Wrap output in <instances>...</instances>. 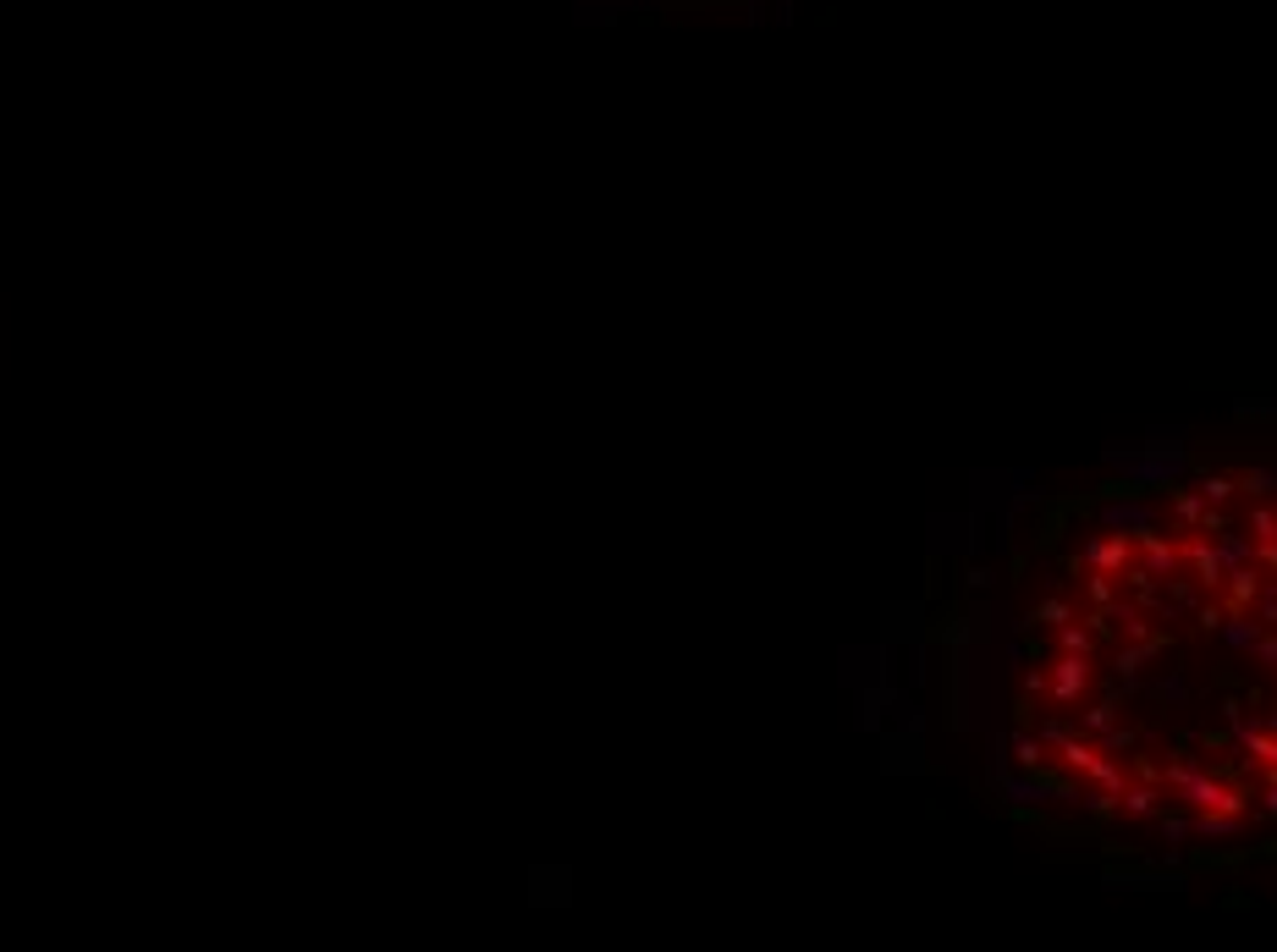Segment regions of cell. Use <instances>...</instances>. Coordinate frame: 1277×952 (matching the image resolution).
Instances as JSON below:
<instances>
[{
	"label": "cell",
	"instance_id": "277c9868",
	"mask_svg": "<svg viewBox=\"0 0 1277 952\" xmlns=\"http://www.w3.org/2000/svg\"><path fill=\"white\" fill-rule=\"evenodd\" d=\"M1101 524H1107V534H1140V528H1151L1157 524V512L1145 507V501H1129V495H1112V501H1101Z\"/></svg>",
	"mask_w": 1277,
	"mask_h": 952
},
{
	"label": "cell",
	"instance_id": "4fadbf2b",
	"mask_svg": "<svg viewBox=\"0 0 1277 952\" xmlns=\"http://www.w3.org/2000/svg\"><path fill=\"white\" fill-rule=\"evenodd\" d=\"M1195 491L1206 495V501H1228V495L1239 491V479H1228V474H1206L1200 485H1195Z\"/></svg>",
	"mask_w": 1277,
	"mask_h": 952
},
{
	"label": "cell",
	"instance_id": "9a60e30c",
	"mask_svg": "<svg viewBox=\"0 0 1277 952\" xmlns=\"http://www.w3.org/2000/svg\"><path fill=\"white\" fill-rule=\"evenodd\" d=\"M1040 622H1046V628H1063V622H1073V606L1069 600H1040Z\"/></svg>",
	"mask_w": 1277,
	"mask_h": 952
},
{
	"label": "cell",
	"instance_id": "7a4b0ae2",
	"mask_svg": "<svg viewBox=\"0 0 1277 952\" xmlns=\"http://www.w3.org/2000/svg\"><path fill=\"white\" fill-rule=\"evenodd\" d=\"M1129 556H1134V540L1129 534H1096L1085 545V573H1107V579H1124Z\"/></svg>",
	"mask_w": 1277,
	"mask_h": 952
},
{
	"label": "cell",
	"instance_id": "52a82bcc",
	"mask_svg": "<svg viewBox=\"0 0 1277 952\" xmlns=\"http://www.w3.org/2000/svg\"><path fill=\"white\" fill-rule=\"evenodd\" d=\"M1261 633H1266V628L1256 622V612H1233V617L1223 622V639H1228L1233 650H1256V639H1261Z\"/></svg>",
	"mask_w": 1277,
	"mask_h": 952
},
{
	"label": "cell",
	"instance_id": "7c38bea8",
	"mask_svg": "<svg viewBox=\"0 0 1277 952\" xmlns=\"http://www.w3.org/2000/svg\"><path fill=\"white\" fill-rule=\"evenodd\" d=\"M1112 721H1118V705H1090V715H1085V732L1090 738H1101V732H1112Z\"/></svg>",
	"mask_w": 1277,
	"mask_h": 952
},
{
	"label": "cell",
	"instance_id": "e0dca14e",
	"mask_svg": "<svg viewBox=\"0 0 1277 952\" xmlns=\"http://www.w3.org/2000/svg\"><path fill=\"white\" fill-rule=\"evenodd\" d=\"M1013 754L1019 766H1040V738H1013Z\"/></svg>",
	"mask_w": 1277,
	"mask_h": 952
},
{
	"label": "cell",
	"instance_id": "d6986e66",
	"mask_svg": "<svg viewBox=\"0 0 1277 952\" xmlns=\"http://www.w3.org/2000/svg\"><path fill=\"white\" fill-rule=\"evenodd\" d=\"M1261 809L1277 815V771H1266V782H1261Z\"/></svg>",
	"mask_w": 1277,
	"mask_h": 952
},
{
	"label": "cell",
	"instance_id": "8992f818",
	"mask_svg": "<svg viewBox=\"0 0 1277 952\" xmlns=\"http://www.w3.org/2000/svg\"><path fill=\"white\" fill-rule=\"evenodd\" d=\"M1261 595V573L1256 567H1228L1223 573V606L1228 612H1250Z\"/></svg>",
	"mask_w": 1277,
	"mask_h": 952
},
{
	"label": "cell",
	"instance_id": "3957f363",
	"mask_svg": "<svg viewBox=\"0 0 1277 952\" xmlns=\"http://www.w3.org/2000/svg\"><path fill=\"white\" fill-rule=\"evenodd\" d=\"M1112 468H1124L1134 485H1157V479H1173L1178 468H1184V458L1178 452H1167V458H1157V452H1112Z\"/></svg>",
	"mask_w": 1277,
	"mask_h": 952
},
{
	"label": "cell",
	"instance_id": "9c48e42d",
	"mask_svg": "<svg viewBox=\"0 0 1277 952\" xmlns=\"http://www.w3.org/2000/svg\"><path fill=\"white\" fill-rule=\"evenodd\" d=\"M1118 809H1129V815H1157V782H1145V787H1118Z\"/></svg>",
	"mask_w": 1277,
	"mask_h": 952
},
{
	"label": "cell",
	"instance_id": "2e32d148",
	"mask_svg": "<svg viewBox=\"0 0 1277 952\" xmlns=\"http://www.w3.org/2000/svg\"><path fill=\"white\" fill-rule=\"evenodd\" d=\"M1250 528H1256V540H1277V507H1256Z\"/></svg>",
	"mask_w": 1277,
	"mask_h": 952
},
{
	"label": "cell",
	"instance_id": "30bf717a",
	"mask_svg": "<svg viewBox=\"0 0 1277 952\" xmlns=\"http://www.w3.org/2000/svg\"><path fill=\"white\" fill-rule=\"evenodd\" d=\"M1195 832L1200 837H1228V832H1239V815H1228V809H1195Z\"/></svg>",
	"mask_w": 1277,
	"mask_h": 952
},
{
	"label": "cell",
	"instance_id": "5b68a950",
	"mask_svg": "<svg viewBox=\"0 0 1277 952\" xmlns=\"http://www.w3.org/2000/svg\"><path fill=\"white\" fill-rule=\"evenodd\" d=\"M1134 551L1145 556V573H1151V579H1173L1178 573V540H1167V534L1140 528V534H1134Z\"/></svg>",
	"mask_w": 1277,
	"mask_h": 952
},
{
	"label": "cell",
	"instance_id": "5bb4252c",
	"mask_svg": "<svg viewBox=\"0 0 1277 952\" xmlns=\"http://www.w3.org/2000/svg\"><path fill=\"white\" fill-rule=\"evenodd\" d=\"M1239 491H1250V495H1272V491H1277V474H1272V468H1250V474H1239Z\"/></svg>",
	"mask_w": 1277,
	"mask_h": 952
},
{
	"label": "cell",
	"instance_id": "ac0fdd59",
	"mask_svg": "<svg viewBox=\"0 0 1277 952\" xmlns=\"http://www.w3.org/2000/svg\"><path fill=\"white\" fill-rule=\"evenodd\" d=\"M1007 793H1013V804H1036L1040 799V782H1030V777H1024V782H1007Z\"/></svg>",
	"mask_w": 1277,
	"mask_h": 952
},
{
	"label": "cell",
	"instance_id": "6da1fadb",
	"mask_svg": "<svg viewBox=\"0 0 1277 952\" xmlns=\"http://www.w3.org/2000/svg\"><path fill=\"white\" fill-rule=\"evenodd\" d=\"M1046 688H1052L1057 705H1079L1085 688H1090V655H1063V650H1057L1052 672H1046Z\"/></svg>",
	"mask_w": 1277,
	"mask_h": 952
},
{
	"label": "cell",
	"instance_id": "8fae6325",
	"mask_svg": "<svg viewBox=\"0 0 1277 952\" xmlns=\"http://www.w3.org/2000/svg\"><path fill=\"white\" fill-rule=\"evenodd\" d=\"M1256 556V551H1250V540H1233V534H1223V545H1217V561H1223V573L1228 567H1244V561Z\"/></svg>",
	"mask_w": 1277,
	"mask_h": 952
},
{
	"label": "cell",
	"instance_id": "ba28073f",
	"mask_svg": "<svg viewBox=\"0 0 1277 952\" xmlns=\"http://www.w3.org/2000/svg\"><path fill=\"white\" fill-rule=\"evenodd\" d=\"M1057 650H1063V655H1090V650H1096V628H1090V622H1063V628H1057Z\"/></svg>",
	"mask_w": 1277,
	"mask_h": 952
}]
</instances>
